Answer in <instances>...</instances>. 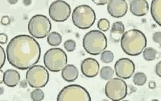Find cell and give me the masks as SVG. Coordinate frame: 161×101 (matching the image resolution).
<instances>
[{
    "label": "cell",
    "instance_id": "cell-1",
    "mask_svg": "<svg viewBox=\"0 0 161 101\" xmlns=\"http://www.w3.org/2000/svg\"><path fill=\"white\" fill-rule=\"evenodd\" d=\"M6 53L9 64L17 69L27 70L40 61L41 47L34 37L20 34L9 41Z\"/></svg>",
    "mask_w": 161,
    "mask_h": 101
},
{
    "label": "cell",
    "instance_id": "cell-2",
    "mask_svg": "<svg viewBox=\"0 0 161 101\" xmlns=\"http://www.w3.org/2000/svg\"><path fill=\"white\" fill-rule=\"evenodd\" d=\"M123 51L131 56H137L142 53L147 46V38L143 32L137 29H130L124 32L120 38Z\"/></svg>",
    "mask_w": 161,
    "mask_h": 101
},
{
    "label": "cell",
    "instance_id": "cell-3",
    "mask_svg": "<svg viewBox=\"0 0 161 101\" xmlns=\"http://www.w3.org/2000/svg\"><path fill=\"white\" fill-rule=\"evenodd\" d=\"M107 45V37L101 31H90L83 38V48L90 55H99L105 50Z\"/></svg>",
    "mask_w": 161,
    "mask_h": 101
},
{
    "label": "cell",
    "instance_id": "cell-4",
    "mask_svg": "<svg viewBox=\"0 0 161 101\" xmlns=\"http://www.w3.org/2000/svg\"><path fill=\"white\" fill-rule=\"evenodd\" d=\"M72 19L75 27L80 29H87L94 24L96 14L89 5L82 4L77 6L72 14Z\"/></svg>",
    "mask_w": 161,
    "mask_h": 101
},
{
    "label": "cell",
    "instance_id": "cell-5",
    "mask_svg": "<svg viewBox=\"0 0 161 101\" xmlns=\"http://www.w3.org/2000/svg\"><path fill=\"white\" fill-rule=\"evenodd\" d=\"M44 63L51 72L61 71L67 64V54L59 48L49 49L44 55Z\"/></svg>",
    "mask_w": 161,
    "mask_h": 101
},
{
    "label": "cell",
    "instance_id": "cell-6",
    "mask_svg": "<svg viewBox=\"0 0 161 101\" xmlns=\"http://www.w3.org/2000/svg\"><path fill=\"white\" fill-rule=\"evenodd\" d=\"M52 24L48 17L45 15L37 14L31 18L28 23L30 34L35 38H44L50 33Z\"/></svg>",
    "mask_w": 161,
    "mask_h": 101
},
{
    "label": "cell",
    "instance_id": "cell-7",
    "mask_svg": "<svg viewBox=\"0 0 161 101\" xmlns=\"http://www.w3.org/2000/svg\"><path fill=\"white\" fill-rule=\"evenodd\" d=\"M58 101H91L90 93L79 85H69L61 90L57 97Z\"/></svg>",
    "mask_w": 161,
    "mask_h": 101
},
{
    "label": "cell",
    "instance_id": "cell-8",
    "mask_svg": "<svg viewBox=\"0 0 161 101\" xmlns=\"http://www.w3.org/2000/svg\"><path fill=\"white\" fill-rule=\"evenodd\" d=\"M50 75L46 68L40 65H34L28 68L26 73V80L30 87L41 88L47 84Z\"/></svg>",
    "mask_w": 161,
    "mask_h": 101
},
{
    "label": "cell",
    "instance_id": "cell-9",
    "mask_svg": "<svg viewBox=\"0 0 161 101\" xmlns=\"http://www.w3.org/2000/svg\"><path fill=\"white\" fill-rule=\"evenodd\" d=\"M105 92L106 96L111 100H122L128 95V85L122 78H113L106 83Z\"/></svg>",
    "mask_w": 161,
    "mask_h": 101
},
{
    "label": "cell",
    "instance_id": "cell-10",
    "mask_svg": "<svg viewBox=\"0 0 161 101\" xmlns=\"http://www.w3.org/2000/svg\"><path fill=\"white\" fill-rule=\"evenodd\" d=\"M71 14V7L63 0H57L51 4L49 8V15L57 22H63L68 19Z\"/></svg>",
    "mask_w": 161,
    "mask_h": 101
},
{
    "label": "cell",
    "instance_id": "cell-11",
    "mask_svg": "<svg viewBox=\"0 0 161 101\" xmlns=\"http://www.w3.org/2000/svg\"><path fill=\"white\" fill-rule=\"evenodd\" d=\"M136 66L130 58H122L115 63L116 76L122 79H129L134 74Z\"/></svg>",
    "mask_w": 161,
    "mask_h": 101
},
{
    "label": "cell",
    "instance_id": "cell-12",
    "mask_svg": "<svg viewBox=\"0 0 161 101\" xmlns=\"http://www.w3.org/2000/svg\"><path fill=\"white\" fill-rule=\"evenodd\" d=\"M128 9L126 0H110L108 3V12L114 18H121Z\"/></svg>",
    "mask_w": 161,
    "mask_h": 101
},
{
    "label": "cell",
    "instance_id": "cell-13",
    "mask_svg": "<svg viewBox=\"0 0 161 101\" xmlns=\"http://www.w3.org/2000/svg\"><path fill=\"white\" fill-rule=\"evenodd\" d=\"M99 69L100 64L95 58H86L81 63L82 73L87 78L95 77L99 73Z\"/></svg>",
    "mask_w": 161,
    "mask_h": 101
},
{
    "label": "cell",
    "instance_id": "cell-14",
    "mask_svg": "<svg viewBox=\"0 0 161 101\" xmlns=\"http://www.w3.org/2000/svg\"><path fill=\"white\" fill-rule=\"evenodd\" d=\"M130 11L135 16L143 17L149 12V5L146 0H132Z\"/></svg>",
    "mask_w": 161,
    "mask_h": 101
},
{
    "label": "cell",
    "instance_id": "cell-15",
    "mask_svg": "<svg viewBox=\"0 0 161 101\" xmlns=\"http://www.w3.org/2000/svg\"><path fill=\"white\" fill-rule=\"evenodd\" d=\"M20 81V74L14 69H8L4 73V83L8 87H15Z\"/></svg>",
    "mask_w": 161,
    "mask_h": 101
},
{
    "label": "cell",
    "instance_id": "cell-16",
    "mask_svg": "<svg viewBox=\"0 0 161 101\" xmlns=\"http://www.w3.org/2000/svg\"><path fill=\"white\" fill-rule=\"evenodd\" d=\"M79 76V71L77 67L72 64L66 65L62 70V77L67 82H73Z\"/></svg>",
    "mask_w": 161,
    "mask_h": 101
},
{
    "label": "cell",
    "instance_id": "cell-17",
    "mask_svg": "<svg viewBox=\"0 0 161 101\" xmlns=\"http://www.w3.org/2000/svg\"><path fill=\"white\" fill-rule=\"evenodd\" d=\"M150 12L153 20L158 25L161 26V0H153Z\"/></svg>",
    "mask_w": 161,
    "mask_h": 101
},
{
    "label": "cell",
    "instance_id": "cell-18",
    "mask_svg": "<svg viewBox=\"0 0 161 101\" xmlns=\"http://www.w3.org/2000/svg\"><path fill=\"white\" fill-rule=\"evenodd\" d=\"M125 32V26L122 22H116L112 26L111 36L114 37L113 39L116 41L119 40L120 36L123 35Z\"/></svg>",
    "mask_w": 161,
    "mask_h": 101
},
{
    "label": "cell",
    "instance_id": "cell-19",
    "mask_svg": "<svg viewBox=\"0 0 161 101\" xmlns=\"http://www.w3.org/2000/svg\"><path fill=\"white\" fill-rule=\"evenodd\" d=\"M47 42L52 46H58L62 43V36L56 32L50 33L47 36Z\"/></svg>",
    "mask_w": 161,
    "mask_h": 101
},
{
    "label": "cell",
    "instance_id": "cell-20",
    "mask_svg": "<svg viewBox=\"0 0 161 101\" xmlns=\"http://www.w3.org/2000/svg\"><path fill=\"white\" fill-rule=\"evenodd\" d=\"M100 77L103 80L105 81H109L113 78L115 75L114 70L110 66H103L100 70Z\"/></svg>",
    "mask_w": 161,
    "mask_h": 101
},
{
    "label": "cell",
    "instance_id": "cell-21",
    "mask_svg": "<svg viewBox=\"0 0 161 101\" xmlns=\"http://www.w3.org/2000/svg\"><path fill=\"white\" fill-rule=\"evenodd\" d=\"M142 52H143L142 54H143L144 59L147 61H154L156 58L158 54L157 51L152 47L145 48L144 50L142 51Z\"/></svg>",
    "mask_w": 161,
    "mask_h": 101
},
{
    "label": "cell",
    "instance_id": "cell-22",
    "mask_svg": "<svg viewBox=\"0 0 161 101\" xmlns=\"http://www.w3.org/2000/svg\"><path fill=\"white\" fill-rule=\"evenodd\" d=\"M132 81L135 85H137V86H142L145 84L147 81V76L144 73L142 72H137V73L134 75Z\"/></svg>",
    "mask_w": 161,
    "mask_h": 101
},
{
    "label": "cell",
    "instance_id": "cell-23",
    "mask_svg": "<svg viewBox=\"0 0 161 101\" xmlns=\"http://www.w3.org/2000/svg\"><path fill=\"white\" fill-rule=\"evenodd\" d=\"M30 98L34 101L43 100L45 98V93L40 88H36L31 92Z\"/></svg>",
    "mask_w": 161,
    "mask_h": 101
},
{
    "label": "cell",
    "instance_id": "cell-24",
    "mask_svg": "<svg viewBox=\"0 0 161 101\" xmlns=\"http://www.w3.org/2000/svg\"><path fill=\"white\" fill-rule=\"evenodd\" d=\"M100 59L104 63H110L114 60V54L110 51H103L101 53Z\"/></svg>",
    "mask_w": 161,
    "mask_h": 101
},
{
    "label": "cell",
    "instance_id": "cell-25",
    "mask_svg": "<svg viewBox=\"0 0 161 101\" xmlns=\"http://www.w3.org/2000/svg\"><path fill=\"white\" fill-rule=\"evenodd\" d=\"M97 28L101 32H107L110 28V22L107 19H101L97 23Z\"/></svg>",
    "mask_w": 161,
    "mask_h": 101
},
{
    "label": "cell",
    "instance_id": "cell-26",
    "mask_svg": "<svg viewBox=\"0 0 161 101\" xmlns=\"http://www.w3.org/2000/svg\"><path fill=\"white\" fill-rule=\"evenodd\" d=\"M64 47L65 48V50L68 51V52H72L76 48V43H75L74 40H67L64 43Z\"/></svg>",
    "mask_w": 161,
    "mask_h": 101
},
{
    "label": "cell",
    "instance_id": "cell-27",
    "mask_svg": "<svg viewBox=\"0 0 161 101\" xmlns=\"http://www.w3.org/2000/svg\"><path fill=\"white\" fill-rule=\"evenodd\" d=\"M6 61V53L4 49L2 46H0V69L2 68Z\"/></svg>",
    "mask_w": 161,
    "mask_h": 101
},
{
    "label": "cell",
    "instance_id": "cell-28",
    "mask_svg": "<svg viewBox=\"0 0 161 101\" xmlns=\"http://www.w3.org/2000/svg\"><path fill=\"white\" fill-rule=\"evenodd\" d=\"M153 40L155 43H160V42H161V33L160 32H157L153 33Z\"/></svg>",
    "mask_w": 161,
    "mask_h": 101
},
{
    "label": "cell",
    "instance_id": "cell-29",
    "mask_svg": "<svg viewBox=\"0 0 161 101\" xmlns=\"http://www.w3.org/2000/svg\"><path fill=\"white\" fill-rule=\"evenodd\" d=\"M7 40H8V37L5 33H0V43L1 44L7 43Z\"/></svg>",
    "mask_w": 161,
    "mask_h": 101
},
{
    "label": "cell",
    "instance_id": "cell-30",
    "mask_svg": "<svg viewBox=\"0 0 161 101\" xmlns=\"http://www.w3.org/2000/svg\"><path fill=\"white\" fill-rule=\"evenodd\" d=\"M155 73H156L158 76L161 77V62L160 61L158 62V63L156 64V66H155Z\"/></svg>",
    "mask_w": 161,
    "mask_h": 101
},
{
    "label": "cell",
    "instance_id": "cell-31",
    "mask_svg": "<svg viewBox=\"0 0 161 101\" xmlns=\"http://www.w3.org/2000/svg\"><path fill=\"white\" fill-rule=\"evenodd\" d=\"M92 1L96 5H105L110 0H92Z\"/></svg>",
    "mask_w": 161,
    "mask_h": 101
},
{
    "label": "cell",
    "instance_id": "cell-32",
    "mask_svg": "<svg viewBox=\"0 0 161 101\" xmlns=\"http://www.w3.org/2000/svg\"><path fill=\"white\" fill-rule=\"evenodd\" d=\"M1 23L3 25H8L10 23V19L8 16H4L2 17L1 19Z\"/></svg>",
    "mask_w": 161,
    "mask_h": 101
},
{
    "label": "cell",
    "instance_id": "cell-33",
    "mask_svg": "<svg viewBox=\"0 0 161 101\" xmlns=\"http://www.w3.org/2000/svg\"><path fill=\"white\" fill-rule=\"evenodd\" d=\"M4 83V72L0 69V84Z\"/></svg>",
    "mask_w": 161,
    "mask_h": 101
},
{
    "label": "cell",
    "instance_id": "cell-34",
    "mask_svg": "<svg viewBox=\"0 0 161 101\" xmlns=\"http://www.w3.org/2000/svg\"><path fill=\"white\" fill-rule=\"evenodd\" d=\"M9 4H15L18 2V0H7Z\"/></svg>",
    "mask_w": 161,
    "mask_h": 101
}]
</instances>
